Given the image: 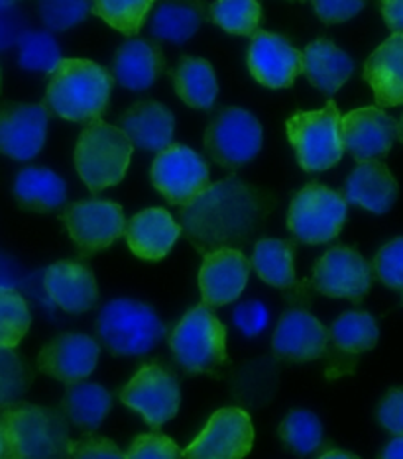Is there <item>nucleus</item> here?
<instances>
[{
  "label": "nucleus",
  "mask_w": 403,
  "mask_h": 459,
  "mask_svg": "<svg viewBox=\"0 0 403 459\" xmlns=\"http://www.w3.org/2000/svg\"><path fill=\"white\" fill-rule=\"evenodd\" d=\"M266 216V203L239 177L209 185L180 212L181 228L199 252L232 247L250 238Z\"/></svg>",
  "instance_id": "nucleus-1"
},
{
  "label": "nucleus",
  "mask_w": 403,
  "mask_h": 459,
  "mask_svg": "<svg viewBox=\"0 0 403 459\" xmlns=\"http://www.w3.org/2000/svg\"><path fill=\"white\" fill-rule=\"evenodd\" d=\"M74 440L64 414L30 403L0 412V459H69Z\"/></svg>",
  "instance_id": "nucleus-2"
},
{
  "label": "nucleus",
  "mask_w": 403,
  "mask_h": 459,
  "mask_svg": "<svg viewBox=\"0 0 403 459\" xmlns=\"http://www.w3.org/2000/svg\"><path fill=\"white\" fill-rule=\"evenodd\" d=\"M112 89L109 71L91 59H61L49 73L46 110L71 122H92L105 112Z\"/></svg>",
  "instance_id": "nucleus-3"
},
{
  "label": "nucleus",
  "mask_w": 403,
  "mask_h": 459,
  "mask_svg": "<svg viewBox=\"0 0 403 459\" xmlns=\"http://www.w3.org/2000/svg\"><path fill=\"white\" fill-rule=\"evenodd\" d=\"M134 145L120 128L102 120H92L81 132L75 145L77 173L91 193H101L118 185L128 171Z\"/></svg>",
  "instance_id": "nucleus-4"
},
{
  "label": "nucleus",
  "mask_w": 403,
  "mask_h": 459,
  "mask_svg": "<svg viewBox=\"0 0 403 459\" xmlns=\"http://www.w3.org/2000/svg\"><path fill=\"white\" fill-rule=\"evenodd\" d=\"M97 336L115 356H144L165 336L153 308L132 299H115L101 308Z\"/></svg>",
  "instance_id": "nucleus-5"
},
{
  "label": "nucleus",
  "mask_w": 403,
  "mask_h": 459,
  "mask_svg": "<svg viewBox=\"0 0 403 459\" xmlns=\"http://www.w3.org/2000/svg\"><path fill=\"white\" fill-rule=\"evenodd\" d=\"M285 130L299 165L309 173L327 171L343 158V128L335 100H329L319 110L295 114L287 120Z\"/></svg>",
  "instance_id": "nucleus-6"
},
{
  "label": "nucleus",
  "mask_w": 403,
  "mask_h": 459,
  "mask_svg": "<svg viewBox=\"0 0 403 459\" xmlns=\"http://www.w3.org/2000/svg\"><path fill=\"white\" fill-rule=\"evenodd\" d=\"M170 346L188 373L211 371L226 361V328L209 307L199 305L173 328Z\"/></svg>",
  "instance_id": "nucleus-7"
},
{
  "label": "nucleus",
  "mask_w": 403,
  "mask_h": 459,
  "mask_svg": "<svg viewBox=\"0 0 403 459\" xmlns=\"http://www.w3.org/2000/svg\"><path fill=\"white\" fill-rule=\"evenodd\" d=\"M345 196L321 183H309L295 195L287 212V228L303 244H327L346 221Z\"/></svg>",
  "instance_id": "nucleus-8"
},
{
  "label": "nucleus",
  "mask_w": 403,
  "mask_h": 459,
  "mask_svg": "<svg viewBox=\"0 0 403 459\" xmlns=\"http://www.w3.org/2000/svg\"><path fill=\"white\" fill-rule=\"evenodd\" d=\"M262 142L260 122L252 112L239 107L224 108L216 114L205 134V145L211 158L226 169L250 163L260 153Z\"/></svg>",
  "instance_id": "nucleus-9"
},
{
  "label": "nucleus",
  "mask_w": 403,
  "mask_h": 459,
  "mask_svg": "<svg viewBox=\"0 0 403 459\" xmlns=\"http://www.w3.org/2000/svg\"><path fill=\"white\" fill-rule=\"evenodd\" d=\"M152 183L165 201L185 206L209 186V167L188 145H170L153 160Z\"/></svg>",
  "instance_id": "nucleus-10"
},
{
  "label": "nucleus",
  "mask_w": 403,
  "mask_h": 459,
  "mask_svg": "<svg viewBox=\"0 0 403 459\" xmlns=\"http://www.w3.org/2000/svg\"><path fill=\"white\" fill-rule=\"evenodd\" d=\"M120 401L140 412L152 428H160L178 414L181 389L168 369L158 363H148L120 391Z\"/></svg>",
  "instance_id": "nucleus-11"
},
{
  "label": "nucleus",
  "mask_w": 403,
  "mask_h": 459,
  "mask_svg": "<svg viewBox=\"0 0 403 459\" xmlns=\"http://www.w3.org/2000/svg\"><path fill=\"white\" fill-rule=\"evenodd\" d=\"M254 426L250 414L236 406L216 411L203 432L181 455L185 459H244L252 450Z\"/></svg>",
  "instance_id": "nucleus-12"
},
{
  "label": "nucleus",
  "mask_w": 403,
  "mask_h": 459,
  "mask_svg": "<svg viewBox=\"0 0 403 459\" xmlns=\"http://www.w3.org/2000/svg\"><path fill=\"white\" fill-rule=\"evenodd\" d=\"M61 221L83 255H95L107 249L127 230L122 206L110 201H81L69 204Z\"/></svg>",
  "instance_id": "nucleus-13"
},
{
  "label": "nucleus",
  "mask_w": 403,
  "mask_h": 459,
  "mask_svg": "<svg viewBox=\"0 0 403 459\" xmlns=\"http://www.w3.org/2000/svg\"><path fill=\"white\" fill-rule=\"evenodd\" d=\"M313 285L327 297L360 300L370 290L372 265L353 247H333L317 262Z\"/></svg>",
  "instance_id": "nucleus-14"
},
{
  "label": "nucleus",
  "mask_w": 403,
  "mask_h": 459,
  "mask_svg": "<svg viewBox=\"0 0 403 459\" xmlns=\"http://www.w3.org/2000/svg\"><path fill=\"white\" fill-rule=\"evenodd\" d=\"M48 110L44 104H6L0 110V153L16 161L34 160L46 143Z\"/></svg>",
  "instance_id": "nucleus-15"
},
{
  "label": "nucleus",
  "mask_w": 403,
  "mask_h": 459,
  "mask_svg": "<svg viewBox=\"0 0 403 459\" xmlns=\"http://www.w3.org/2000/svg\"><path fill=\"white\" fill-rule=\"evenodd\" d=\"M398 122L376 107L350 110L340 118L345 150L356 161H370L386 155L394 145Z\"/></svg>",
  "instance_id": "nucleus-16"
},
{
  "label": "nucleus",
  "mask_w": 403,
  "mask_h": 459,
  "mask_svg": "<svg viewBox=\"0 0 403 459\" xmlns=\"http://www.w3.org/2000/svg\"><path fill=\"white\" fill-rule=\"evenodd\" d=\"M250 264L241 249L221 247L206 252L199 271V289L206 307H224L242 295Z\"/></svg>",
  "instance_id": "nucleus-17"
},
{
  "label": "nucleus",
  "mask_w": 403,
  "mask_h": 459,
  "mask_svg": "<svg viewBox=\"0 0 403 459\" xmlns=\"http://www.w3.org/2000/svg\"><path fill=\"white\" fill-rule=\"evenodd\" d=\"M248 69L260 85L287 89L302 73V54L284 36L256 32L248 49Z\"/></svg>",
  "instance_id": "nucleus-18"
},
{
  "label": "nucleus",
  "mask_w": 403,
  "mask_h": 459,
  "mask_svg": "<svg viewBox=\"0 0 403 459\" xmlns=\"http://www.w3.org/2000/svg\"><path fill=\"white\" fill-rule=\"evenodd\" d=\"M101 348L85 333H64L39 351L38 368L49 377L74 385L95 371Z\"/></svg>",
  "instance_id": "nucleus-19"
},
{
  "label": "nucleus",
  "mask_w": 403,
  "mask_h": 459,
  "mask_svg": "<svg viewBox=\"0 0 403 459\" xmlns=\"http://www.w3.org/2000/svg\"><path fill=\"white\" fill-rule=\"evenodd\" d=\"M327 328L307 310H287L276 328L272 346L277 356L295 361H315L325 353Z\"/></svg>",
  "instance_id": "nucleus-20"
},
{
  "label": "nucleus",
  "mask_w": 403,
  "mask_h": 459,
  "mask_svg": "<svg viewBox=\"0 0 403 459\" xmlns=\"http://www.w3.org/2000/svg\"><path fill=\"white\" fill-rule=\"evenodd\" d=\"M49 299L66 312L81 315L97 305L99 289L92 271L77 262H57L49 265L44 277Z\"/></svg>",
  "instance_id": "nucleus-21"
},
{
  "label": "nucleus",
  "mask_w": 403,
  "mask_h": 459,
  "mask_svg": "<svg viewBox=\"0 0 403 459\" xmlns=\"http://www.w3.org/2000/svg\"><path fill=\"white\" fill-rule=\"evenodd\" d=\"M124 234L134 255L148 262H158L168 255L173 244L178 242L181 226L165 208H146L130 218Z\"/></svg>",
  "instance_id": "nucleus-22"
},
{
  "label": "nucleus",
  "mask_w": 403,
  "mask_h": 459,
  "mask_svg": "<svg viewBox=\"0 0 403 459\" xmlns=\"http://www.w3.org/2000/svg\"><path fill=\"white\" fill-rule=\"evenodd\" d=\"M120 130L134 148L146 152H162L170 148L175 132V118L170 108L156 100L134 104L122 114Z\"/></svg>",
  "instance_id": "nucleus-23"
},
{
  "label": "nucleus",
  "mask_w": 403,
  "mask_h": 459,
  "mask_svg": "<svg viewBox=\"0 0 403 459\" xmlns=\"http://www.w3.org/2000/svg\"><path fill=\"white\" fill-rule=\"evenodd\" d=\"M364 79L380 107H403V34H391L364 64Z\"/></svg>",
  "instance_id": "nucleus-24"
},
{
  "label": "nucleus",
  "mask_w": 403,
  "mask_h": 459,
  "mask_svg": "<svg viewBox=\"0 0 403 459\" xmlns=\"http://www.w3.org/2000/svg\"><path fill=\"white\" fill-rule=\"evenodd\" d=\"M398 198V181L384 163L360 161L345 185V201L374 214H386Z\"/></svg>",
  "instance_id": "nucleus-25"
},
{
  "label": "nucleus",
  "mask_w": 403,
  "mask_h": 459,
  "mask_svg": "<svg viewBox=\"0 0 403 459\" xmlns=\"http://www.w3.org/2000/svg\"><path fill=\"white\" fill-rule=\"evenodd\" d=\"M302 71L313 87L325 95H335L353 77L355 61L333 41L317 39L302 54Z\"/></svg>",
  "instance_id": "nucleus-26"
},
{
  "label": "nucleus",
  "mask_w": 403,
  "mask_h": 459,
  "mask_svg": "<svg viewBox=\"0 0 403 459\" xmlns=\"http://www.w3.org/2000/svg\"><path fill=\"white\" fill-rule=\"evenodd\" d=\"M115 79L128 91H146L163 71V56L148 39H128L115 56Z\"/></svg>",
  "instance_id": "nucleus-27"
},
{
  "label": "nucleus",
  "mask_w": 403,
  "mask_h": 459,
  "mask_svg": "<svg viewBox=\"0 0 403 459\" xmlns=\"http://www.w3.org/2000/svg\"><path fill=\"white\" fill-rule=\"evenodd\" d=\"M203 0H162L148 20V32L168 44H185L203 24Z\"/></svg>",
  "instance_id": "nucleus-28"
},
{
  "label": "nucleus",
  "mask_w": 403,
  "mask_h": 459,
  "mask_svg": "<svg viewBox=\"0 0 403 459\" xmlns=\"http://www.w3.org/2000/svg\"><path fill=\"white\" fill-rule=\"evenodd\" d=\"M14 196L20 206L34 212H49L64 206L67 185L61 177L46 167H28L16 175Z\"/></svg>",
  "instance_id": "nucleus-29"
},
{
  "label": "nucleus",
  "mask_w": 403,
  "mask_h": 459,
  "mask_svg": "<svg viewBox=\"0 0 403 459\" xmlns=\"http://www.w3.org/2000/svg\"><path fill=\"white\" fill-rule=\"evenodd\" d=\"M61 406L67 422L83 430H97L112 409V396L102 385L79 381L69 385Z\"/></svg>",
  "instance_id": "nucleus-30"
},
{
  "label": "nucleus",
  "mask_w": 403,
  "mask_h": 459,
  "mask_svg": "<svg viewBox=\"0 0 403 459\" xmlns=\"http://www.w3.org/2000/svg\"><path fill=\"white\" fill-rule=\"evenodd\" d=\"M173 85L178 97L188 107L197 110H209L219 95L215 69L201 57L181 59L180 67L173 73Z\"/></svg>",
  "instance_id": "nucleus-31"
},
{
  "label": "nucleus",
  "mask_w": 403,
  "mask_h": 459,
  "mask_svg": "<svg viewBox=\"0 0 403 459\" xmlns=\"http://www.w3.org/2000/svg\"><path fill=\"white\" fill-rule=\"evenodd\" d=\"M252 267L264 283L287 289L295 285L293 244L277 238H264L254 246Z\"/></svg>",
  "instance_id": "nucleus-32"
},
{
  "label": "nucleus",
  "mask_w": 403,
  "mask_h": 459,
  "mask_svg": "<svg viewBox=\"0 0 403 459\" xmlns=\"http://www.w3.org/2000/svg\"><path fill=\"white\" fill-rule=\"evenodd\" d=\"M329 336L345 353H364L376 348L380 330L368 312H345L333 322Z\"/></svg>",
  "instance_id": "nucleus-33"
},
{
  "label": "nucleus",
  "mask_w": 403,
  "mask_h": 459,
  "mask_svg": "<svg viewBox=\"0 0 403 459\" xmlns=\"http://www.w3.org/2000/svg\"><path fill=\"white\" fill-rule=\"evenodd\" d=\"M211 20L224 32L254 36L260 26L262 8L258 0H216L211 4Z\"/></svg>",
  "instance_id": "nucleus-34"
},
{
  "label": "nucleus",
  "mask_w": 403,
  "mask_h": 459,
  "mask_svg": "<svg viewBox=\"0 0 403 459\" xmlns=\"http://www.w3.org/2000/svg\"><path fill=\"white\" fill-rule=\"evenodd\" d=\"M156 0H92V13L124 36L138 34Z\"/></svg>",
  "instance_id": "nucleus-35"
},
{
  "label": "nucleus",
  "mask_w": 403,
  "mask_h": 459,
  "mask_svg": "<svg viewBox=\"0 0 403 459\" xmlns=\"http://www.w3.org/2000/svg\"><path fill=\"white\" fill-rule=\"evenodd\" d=\"M284 444L295 454L307 455L323 442V424L311 411H292L280 424Z\"/></svg>",
  "instance_id": "nucleus-36"
},
{
  "label": "nucleus",
  "mask_w": 403,
  "mask_h": 459,
  "mask_svg": "<svg viewBox=\"0 0 403 459\" xmlns=\"http://www.w3.org/2000/svg\"><path fill=\"white\" fill-rule=\"evenodd\" d=\"M30 310L16 289H0V348H16L30 330Z\"/></svg>",
  "instance_id": "nucleus-37"
},
{
  "label": "nucleus",
  "mask_w": 403,
  "mask_h": 459,
  "mask_svg": "<svg viewBox=\"0 0 403 459\" xmlns=\"http://www.w3.org/2000/svg\"><path fill=\"white\" fill-rule=\"evenodd\" d=\"M61 61V49L49 32H28L18 41V64L26 71L51 73Z\"/></svg>",
  "instance_id": "nucleus-38"
},
{
  "label": "nucleus",
  "mask_w": 403,
  "mask_h": 459,
  "mask_svg": "<svg viewBox=\"0 0 403 459\" xmlns=\"http://www.w3.org/2000/svg\"><path fill=\"white\" fill-rule=\"evenodd\" d=\"M34 373L13 348H0V409L22 399Z\"/></svg>",
  "instance_id": "nucleus-39"
},
{
  "label": "nucleus",
  "mask_w": 403,
  "mask_h": 459,
  "mask_svg": "<svg viewBox=\"0 0 403 459\" xmlns=\"http://www.w3.org/2000/svg\"><path fill=\"white\" fill-rule=\"evenodd\" d=\"M92 0H38V14L49 32H66L91 14Z\"/></svg>",
  "instance_id": "nucleus-40"
},
{
  "label": "nucleus",
  "mask_w": 403,
  "mask_h": 459,
  "mask_svg": "<svg viewBox=\"0 0 403 459\" xmlns=\"http://www.w3.org/2000/svg\"><path fill=\"white\" fill-rule=\"evenodd\" d=\"M127 459H181V450L170 436L160 432L140 434L134 437L128 452L124 454Z\"/></svg>",
  "instance_id": "nucleus-41"
},
{
  "label": "nucleus",
  "mask_w": 403,
  "mask_h": 459,
  "mask_svg": "<svg viewBox=\"0 0 403 459\" xmlns=\"http://www.w3.org/2000/svg\"><path fill=\"white\" fill-rule=\"evenodd\" d=\"M374 271L384 285L403 289V238L391 239L374 259Z\"/></svg>",
  "instance_id": "nucleus-42"
},
{
  "label": "nucleus",
  "mask_w": 403,
  "mask_h": 459,
  "mask_svg": "<svg viewBox=\"0 0 403 459\" xmlns=\"http://www.w3.org/2000/svg\"><path fill=\"white\" fill-rule=\"evenodd\" d=\"M270 322V310L260 300H246L234 308V325L248 338L262 333Z\"/></svg>",
  "instance_id": "nucleus-43"
},
{
  "label": "nucleus",
  "mask_w": 403,
  "mask_h": 459,
  "mask_svg": "<svg viewBox=\"0 0 403 459\" xmlns=\"http://www.w3.org/2000/svg\"><path fill=\"white\" fill-rule=\"evenodd\" d=\"M69 459H127L115 442L101 436H85L74 442Z\"/></svg>",
  "instance_id": "nucleus-44"
},
{
  "label": "nucleus",
  "mask_w": 403,
  "mask_h": 459,
  "mask_svg": "<svg viewBox=\"0 0 403 459\" xmlns=\"http://www.w3.org/2000/svg\"><path fill=\"white\" fill-rule=\"evenodd\" d=\"M317 16L327 24L346 22L364 8V0H311Z\"/></svg>",
  "instance_id": "nucleus-45"
},
{
  "label": "nucleus",
  "mask_w": 403,
  "mask_h": 459,
  "mask_svg": "<svg viewBox=\"0 0 403 459\" xmlns=\"http://www.w3.org/2000/svg\"><path fill=\"white\" fill-rule=\"evenodd\" d=\"M28 32V20L16 6L0 8V51L18 46L20 38Z\"/></svg>",
  "instance_id": "nucleus-46"
},
{
  "label": "nucleus",
  "mask_w": 403,
  "mask_h": 459,
  "mask_svg": "<svg viewBox=\"0 0 403 459\" xmlns=\"http://www.w3.org/2000/svg\"><path fill=\"white\" fill-rule=\"evenodd\" d=\"M378 420L388 432L403 436V389H391L378 406Z\"/></svg>",
  "instance_id": "nucleus-47"
},
{
  "label": "nucleus",
  "mask_w": 403,
  "mask_h": 459,
  "mask_svg": "<svg viewBox=\"0 0 403 459\" xmlns=\"http://www.w3.org/2000/svg\"><path fill=\"white\" fill-rule=\"evenodd\" d=\"M381 14L394 34H403V0H381Z\"/></svg>",
  "instance_id": "nucleus-48"
},
{
  "label": "nucleus",
  "mask_w": 403,
  "mask_h": 459,
  "mask_svg": "<svg viewBox=\"0 0 403 459\" xmlns=\"http://www.w3.org/2000/svg\"><path fill=\"white\" fill-rule=\"evenodd\" d=\"M16 271L8 257L0 255V289H14Z\"/></svg>",
  "instance_id": "nucleus-49"
},
{
  "label": "nucleus",
  "mask_w": 403,
  "mask_h": 459,
  "mask_svg": "<svg viewBox=\"0 0 403 459\" xmlns=\"http://www.w3.org/2000/svg\"><path fill=\"white\" fill-rule=\"evenodd\" d=\"M378 459H403V436H396L384 450H381Z\"/></svg>",
  "instance_id": "nucleus-50"
},
{
  "label": "nucleus",
  "mask_w": 403,
  "mask_h": 459,
  "mask_svg": "<svg viewBox=\"0 0 403 459\" xmlns=\"http://www.w3.org/2000/svg\"><path fill=\"white\" fill-rule=\"evenodd\" d=\"M319 459H358L355 454H348L343 450H330L327 454H323Z\"/></svg>",
  "instance_id": "nucleus-51"
},
{
  "label": "nucleus",
  "mask_w": 403,
  "mask_h": 459,
  "mask_svg": "<svg viewBox=\"0 0 403 459\" xmlns=\"http://www.w3.org/2000/svg\"><path fill=\"white\" fill-rule=\"evenodd\" d=\"M396 134H398V138L403 142V117H401V120L398 122V126H396Z\"/></svg>",
  "instance_id": "nucleus-52"
},
{
  "label": "nucleus",
  "mask_w": 403,
  "mask_h": 459,
  "mask_svg": "<svg viewBox=\"0 0 403 459\" xmlns=\"http://www.w3.org/2000/svg\"><path fill=\"white\" fill-rule=\"evenodd\" d=\"M20 0H0V8H8V6H14Z\"/></svg>",
  "instance_id": "nucleus-53"
}]
</instances>
